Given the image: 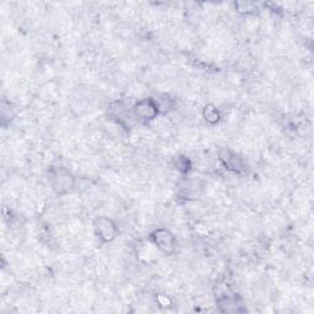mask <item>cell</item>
<instances>
[{"instance_id": "6da1fadb", "label": "cell", "mask_w": 314, "mask_h": 314, "mask_svg": "<svg viewBox=\"0 0 314 314\" xmlns=\"http://www.w3.org/2000/svg\"><path fill=\"white\" fill-rule=\"evenodd\" d=\"M155 242L165 252H171L173 249V238L168 232L158 231L155 236Z\"/></svg>"}, {"instance_id": "7a4b0ae2", "label": "cell", "mask_w": 314, "mask_h": 314, "mask_svg": "<svg viewBox=\"0 0 314 314\" xmlns=\"http://www.w3.org/2000/svg\"><path fill=\"white\" fill-rule=\"evenodd\" d=\"M135 112H137V116H140L144 119L152 118L157 112V107L155 106L151 101H145V102H140L138 105L137 108H135Z\"/></svg>"}]
</instances>
